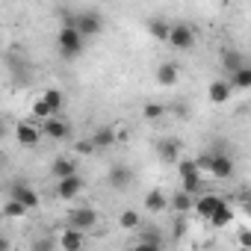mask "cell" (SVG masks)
Masks as SVG:
<instances>
[{"label":"cell","mask_w":251,"mask_h":251,"mask_svg":"<svg viewBox=\"0 0 251 251\" xmlns=\"http://www.w3.org/2000/svg\"><path fill=\"white\" fill-rule=\"evenodd\" d=\"M56 45H59V53H62L65 59H77V56L83 53L86 36H83L77 27H68V24H62L59 36H56Z\"/></svg>","instance_id":"cell-1"},{"label":"cell","mask_w":251,"mask_h":251,"mask_svg":"<svg viewBox=\"0 0 251 251\" xmlns=\"http://www.w3.org/2000/svg\"><path fill=\"white\" fill-rule=\"evenodd\" d=\"M177 172H180V186L186 189V192H192V195H198L201 192V166H198V160H180L177 163Z\"/></svg>","instance_id":"cell-2"},{"label":"cell","mask_w":251,"mask_h":251,"mask_svg":"<svg viewBox=\"0 0 251 251\" xmlns=\"http://www.w3.org/2000/svg\"><path fill=\"white\" fill-rule=\"evenodd\" d=\"M169 45H172L175 50H192V48H195V30H192L189 24H172Z\"/></svg>","instance_id":"cell-3"},{"label":"cell","mask_w":251,"mask_h":251,"mask_svg":"<svg viewBox=\"0 0 251 251\" xmlns=\"http://www.w3.org/2000/svg\"><path fill=\"white\" fill-rule=\"evenodd\" d=\"M77 30L86 36V39H95L103 33V18L100 12H77Z\"/></svg>","instance_id":"cell-4"},{"label":"cell","mask_w":251,"mask_h":251,"mask_svg":"<svg viewBox=\"0 0 251 251\" xmlns=\"http://www.w3.org/2000/svg\"><path fill=\"white\" fill-rule=\"evenodd\" d=\"M9 198L21 201L27 210H36V207H39V192H36L27 180H15V183L9 186Z\"/></svg>","instance_id":"cell-5"},{"label":"cell","mask_w":251,"mask_h":251,"mask_svg":"<svg viewBox=\"0 0 251 251\" xmlns=\"http://www.w3.org/2000/svg\"><path fill=\"white\" fill-rule=\"evenodd\" d=\"M100 219H98V210H92V207H74L71 213H68V225L71 227H80V230H89V227H95Z\"/></svg>","instance_id":"cell-6"},{"label":"cell","mask_w":251,"mask_h":251,"mask_svg":"<svg viewBox=\"0 0 251 251\" xmlns=\"http://www.w3.org/2000/svg\"><path fill=\"white\" fill-rule=\"evenodd\" d=\"M207 175H213L216 180H227L233 175V160L225 151H213V163H210V172Z\"/></svg>","instance_id":"cell-7"},{"label":"cell","mask_w":251,"mask_h":251,"mask_svg":"<svg viewBox=\"0 0 251 251\" xmlns=\"http://www.w3.org/2000/svg\"><path fill=\"white\" fill-rule=\"evenodd\" d=\"M80 192H83V177H80V175H68V177L56 180V195H59L62 201H74Z\"/></svg>","instance_id":"cell-8"},{"label":"cell","mask_w":251,"mask_h":251,"mask_svg":"<svg viewBox=\"0 0 251 251\" xmlns=\"http://www.w3.org/2000/svg\"><path fill=\"white\" fill-rule=\"evenodd\" d=\"M227 201L222 198V195H216V192H207V195H201L198 201H195V213L201 216V219H210L216 210H222Z\"/></svg>","instance_id":"cell-9"},{"label":"cell","mask_w":251,"mask_h":251,"mask_svg":"<svg viewBox=\"0 0 251 251\" xmlns=\"http://www.w3.org/2000/svg\"><path fill=\"white\" fill-rule=\"evenodd\" d=\"M42 133H45L48 139H65V136L71 133V127H68V121L50 115V118H42Z\"/></svg>","instance_id":"cell-10"},{"label":"cell","mask_w":251,"mask_h":251,"mask_svg":"<svg viewBox=\"0 0 251 251\" xmlns=\"http://www.w3.org/2000/svg\"><path fill=\"white\" fill-rule=\"evenodd\" d=\"M45 133H42V127H36V124H30V121H21L18 127H15V139L21 142V145H27V148H33V145H39V139H42Z\"/></svg>","instance_id":"cell-11"},{"label":"cell","mask_w":251,"mask_h":251,"mask_svg":"<svg viewBox=\"0 0 251 251\" xmlns=\"http://www.w3.org/2000/svg\"><path fill=\"white\" fill-rule=\"evenodd\" d=\"M106 183H109L112 189H127V186L133 183V172H130L127 166H112L109 175H106Z\"/></svg>","instance_id":"cell-12"},{"label":"cell","mask_w":251,"mask_h":251,"mask_svg":"<svg viewBox=\"0 0 251 251\" xmlns=\"http://www.w3.org/2000/svg\"><path fill=\"white\" fill-rule=\"evenodd\" d=\"M86 245V236H83V230L80 227H65L62 230V236H59V248H65V251H80Z\"/></svg>","instance_id":"cell-13"},{"label":"cell","mask_w":251,"mask_h":251,"mask_svg":"<svg viewBox=\"0 0 251 251\" xmlns=\"http://www.w3.org/2000/svg\"><path fill=\"white\" fill-rule=\"evenodd\" d=\"M230 92H233L230 80H213L207 95H210V100H213V103H227V100H230Z\"/></svg>","instance_id":"cell-14"},{"label":"cell","mask_w":251,"mask_h":251,"mask_svg":"<svg viewBox=\"0 0 251 251\" xmlns=\"http://www.w3.org/2000/svg\"><path fill=\"white\" fill-rule=\"evenodd\" d=\"M50 175H53L56 180H62V177H68V175H77V160H74V157H56L53 166H50Z\"/></svg>","instance_id":"cell-15"},{"label":"cell","mask_w":251,"mask_h":251,"mask_svg":"<svg viewBox=\"0 0 251 251\" xmlns=\"http://www.w3.org/2000/svg\"><path fill=\"white\" fill-rule=\"evenodd\" d=\"M157 154H160L163 163H177V157H180V142H177V139H163V142L157 145Z\"/></svg>","instance_id":"cell-16"},{"label":"cell","mask_w":251,"mask_h":251,"mask_svg":"<svg viewBox=\"0 0 251 251\" xmlns=\"http://www.w3.org/2000/svg\"><path fill=\"white\" fill-rule=\"evenodd\" d=\"M169 201H172L175 213H189V210H195V195H192V192H186L183 186H180V192H175Z\"/></svg>","instance_id":"cell-17"},{"label":"cell","mask_w":251,"mask_h":251,"mask_svg":"<svg viewBox=\"0 0 251 251\" xmlns=\"http://www.w3.org/2000/svg\"><path fill=\"white\" fill-rule=\"evenodd\" d=\"M136 245H139L142 251H151V248H160V245H163V236H160V230H154V227H142Z\"/></svg>","instance_id":"cell-18"},{"label":"cell","mask_w":251,"mask_h":251,"mask_svg":"<svg viewBox=\"0 0 251 251\" xmlns=\"http://www.w3.org/2000/svg\"><path fill=\"white\" fill-rule=\"evenodd\" d=\"M118 136H121V133H118L115 127H109V124H106V127H98V130L92 133V139H95L98 148H109V145H115Z\"/></svg>","instance_id":"cell-19"},{"label":"cell","mask_w":251,"mask_h":251,"mask_svg":"<svg viewBox=\"0 0 251 251\" xmlns=\"http://www.w3.org/2000/svg\"><path fill=\"white\" fill-rule=\"evenodd\" d=\"M166 207H172V201L166 198V192H160V189H151V192L145 195V210H151V213H163Z\"/></svg>","instance_id":"cell-20"},{"label":"cell","mask_w":251,"mask_h":251,"mask_svg":"<svg viewBox=\"0 0 251 251\" xmlns=\"http://www.w3.org/2000/svg\"><path fill=\"white\" fill-rule=\"evenodd\" d=\"M148 33H151L157 42H169V36H172V24H169L166 18H151V21H148Z\"/></svg>","instance_id":"cell-21"},{"label":"cell","mask_w":251,"mask_h":251,"mask_svg":"<svg viewBox=\"0 0 251 251\" xmlns=\"http://www.w3.org/2000/svg\"><path fill=\"white\" fill-rule=\"evenodd\" d=\"M242 65H245V59H242V53H239V50H225V53H222V68H225L227 74L239 71Z\"/></svg>","instance_id":"cell-22"},{"label":"cell","mask_w":251,"mask_h":251,"mask_svg":"<svg viewBox=\"0 0 251 251\" xmlns=\"http://www.w3.org/2000/svg\"><path fill=\"white\" fill-rule=\"evenodd\" d=\"M157 80H160V86H175L177 83V65L175 62H163L157 68Z\"/></svg>","instance_id":"cell-23"},{"label":"cell","mask_w":251,"mask_h":251,"mask_svg":"<svg viewBox=\"0 0 251 251\" xmlns=\"http://www.w3.org/2000/svg\"><path fill=\"white\" fill-rule=\"evenodd\" d=\"M42 100H45V106L50 109V115H59V109H62V92L59 89H48V92H42Z\"/></svg>","instance_id":"cell-24"},{"label":"cell","mask_w":251,"mask_h":251,"mask_svg":"<svg viewBox=\"0 0 251 251\" xmlns=\"http://www.w3.org/2000/svg\"><path fill=\"white\" fill-rule=\"evenodd\" d=\"M207 222H210V227H227V225L233 222V210H230V204H225L222 210H216Z\"/></svg>","instance_id":"cell-25"},{"label":"cell","mask_w":251,"mask_h":251,"mask_svg":"<svg viewBox=\"0 0 251 251\" xmlns=\"http://www.w3.org/2000/svg\"><path fill=\"white\" fill-rule=\"evenodd\" d=\"M230 86L233 89H251V65H242L239 71L230 74Z\"/></svg>","instance_id":"cell-26"},{"label":"cell","mask_w":251,"mask_h":251,"mask_svg":"<svg viewBox=\"0 0 251 251\" xmlns=\"http://www.w3.org/2000/svg\"><path fill=\"white\" fill-rule=\"evenodd\" d=\"M118 227L139 230V227H142V219H139V213H136V210H124V213H121V219H118Z\"/></svg>","instance_id":"cell-27"},{"label":"cell","mask_w":251,"mask_h":251,"mask_svg":"<svg viewBox=\"0 0 251 251\" xmlns=\"http://www.w3.org/2000/svg\"><path fill=\"white\" fill-rule=\"evenodd\" d=\"M24 213H27V207H24L21 201H15V198H9V201L3 204V216H6V219H24Z\"/></svg>","instance_id":"cell-28"},{"label":"cell","mask_w":251,"mask_h":251,"mask_svg":"<svg viewBox=\"0 0 251 251\" xmlns=\"http://www.w3.org/2000/svg\"><path fill=\"white\" fill-rule=\"evenodd\" d=\"M142 115H145L148 121H157V118H163V115H166V106H163V103H145Z\"/></svg>","instance_id":"cell-29"},{"label":"cell","mask_w":251,"mask_h":251,"mask_svg":"<svg viewBox=\"0 0 251 251\" xmlns=\"http://www.w3.org/2000/svg\"><path fill=\"white\" fill-rule=\"evenodd\" d=\"M95 151H98L95 139H83V142L74 145V154H77V157H86V154H95Z\"/></svg>","instance_id":"cell-30"},{"label":"cell","mask_w":251,"mask_h":251,"mask_svg":"<svg viewBox=\"0 0 251 251\" xmlns=\"http://www.w3.org/2000/svg\"><path fill=\"white\" fill-rule=\"evenodd\" d=\"M33 115H36V118H50V109L45 106V100H42V98L33 103Z\"/></svg>","instance_id":"cell-31"},{"label":"cell","mask_w":251,"mask_h":251,"mask_svg":"<svg viewBox=\"0 0 251 251\" xmlns=\"http://www.w3.org/2000/svg\"><path fill=\"white\" fill-rule=\"evenodd\" d=\"M186 233V213H177V222H175V236L180 239Z\"/></svg>","instance_id":"cell-32"},{"label":"cell","mask_w":251,"mask_h":251,"mask_svg":"<svg viewBox=\"0 0 251 251\" xmlns=\"http://www.w3.org/2000/svg\"><path fill=\"white\" fill-rule=\"evenodd\" d=\"M236 245H239V248H251V230H242V233L236 236Z\"/></svg>","instance_id":"cell-33"}]
</instances>
